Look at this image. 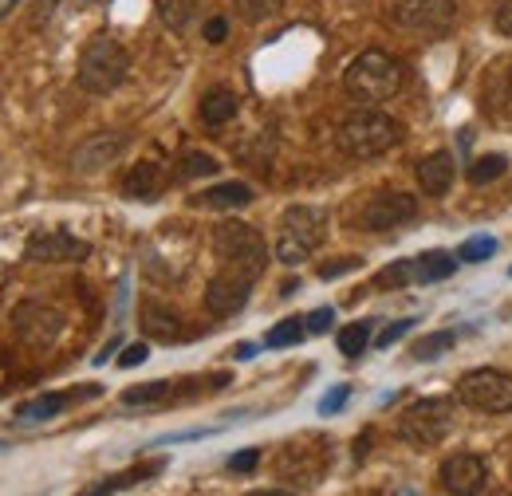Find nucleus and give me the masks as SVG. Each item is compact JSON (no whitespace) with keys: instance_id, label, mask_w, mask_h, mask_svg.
Segmentation results:
<instances>
[{"instance_id":"f257e3e1","label":"nucleus","mask_w":512,"mask_h":496,"mask_svg":"<svg viewBox=\"0 0 512 496\" xmlns=\"http://www.w3.org/2000/svg\"><path fill=\"white\" fill-rule=\"evenodd\" d=\"M402 138V126L398 119H390L379 107H355L339 130H335V142L347 158L355 162H371V158H383L386 150H394Z\"/></svg>"},{"instance_id":"f03ea898","label":"nucleus","mask_w":512,"mask_h":496,"mask_svg":"<svg viewBox=\"0 0 512 496\" xmlns=\"http://www.w3.org/2000/svg\"><path fill=\"white\" fill-rule=\"evenodd\" d=\"M402 79H406L402 63L394 60V56H386V52H379V48H371V52H359L355 60L347 63L343 91L351 99H359L363 107H379V103L394 99L402 91Z\"/></svg>"},{"instance_id":"7ed1b4c3","label":"nucleus","mask_w":512,"mask_h":496,"mask_svg":"<svg viewBox=\"0 0 512 496\" xmlns=\"http://www.w3.org/2000/svg\"><path fill=\"white\" fill-rule=\"evenodd\" d=\"M127 71H130L127 48H123L115 36L99 32V36H91V40L83 44V52H79L75 83H79V91H87V95H111V91L123 87Z\"/></svg>"},{"instance_id":"20e7f679","label":"nucleus","mask_w":512,"mask_h":496,"mask_svg":"<svg viewBox=\"0 0 512 496\" xmlns=\"http://www.w3.org/2000/svg\"><path fill=\"white\" fill-rule=\"evenodd\" d=\"M327 237V213L320 205H288L280 213V229H276V245H272V256L288 268L304 264L316 248L323 245Z\"/></svg>"},{"instance_id":"39448f33","label":"nucleus","mask_w":512,"mask_h":496,"mask_svg":"<svg viewBox=\"0 0 512 496\" xmlns=\"http://www.w3.org/2000/svg\"><path fill=\"white\" fill-rule=\"evenodd\" d=\"M209 245H213V256H217L221 268L241 272L249 280H256L268 268V256H272L268 245H264V237H260V229H253L249 221H221L213 229Z\"/></svg>"},{"instance_id":"423d86ee","label":"nucleus","mask_w":512,"mask_h":496,"mask_svg":"<svg viewBox=\"0 0 512 496\" xmlns=\"http://www.w3.org/2000/svg\"><path fill=\"white\" fill-rule=\"evenodd\" d=\"M453 398L461 406H473L481 414H509L512 410V374L493 371V367H477L465 371L453 382Z\"/></svg>"},{"instance_id":"0eeeda50","label":"nucleus","mask_w":512,"mask_h":496,"mask_svg":"<svg viewBox=\"0 0 512 496\" xmlns=\"http://www.w3.org/2000/svg\"><path fill=\"white\" fill-rule=\"evenodd\" d=\"M449 430H453V402L449 398H418L398 418V437L410 445H438Z\"/></svg>"},{"instance_id":"6e6552de","label":"nucleus","mask_w":512,"mask_h":496,"mask_svg":"<svg viewBox=\"0 0 512 496\" xmlns=\"http://www.w3.org/2000/svg\"><path fill=\"white\" fill-rule=\"evenodd\" d=\"M418 217V197L406 193V189H379L363 201L359 209V229L367 233H390V229H402Z\"/></svg>"},{"instance_id":"1a4fd4ad","label":"nucleus","mask_w":512,"mask_h":496,"mask_svg":"<svg viewBox=\"0 0 512 496\" xmlns=\"http://www.w3.org/2000/svg\"><path fill=\"white\" fill-rule=\"evenodd\" d=\"M12 335L24 347L48 351L64 335V311L44 304V300H24V304H16V311H12Z\"/></svg>"},{"instance_id":"9d476101","label":"nucleus","mask_w":512,"mask_h":496,"mask_svg":"<svg viewBox=\"0 0 512 496\" xmlns=\"http://www.w3.org/2000/svg\"><path fill=\"white\" fill-rule=\"evenodd\" d=\"M457 16L453 0H390V24L418 36H442Z\"/></svg>"},{"instance_id":"9b49d317","label":"nucleus","mask_w":512,"mask_h":496,"mask_svg":"<svg viewBox=\"0 0 512 496\" xmlns=\"http://www.w3.org/2000/svg\"><path fill=\"white\" fill-rule=\"evenodd\" d=\"M24 252L36 264H79V260L91 256V245L83 237H75V233H67V229L56 225V229H36L28 237Z\"/></svg>"},{"instance_id":"f8f14e48","label":"nucleus","mask_w":512,"mask_h":496,"mask_svg":"<svg viewBox=\"0 0 512 496\" xmlns=\"http://www.w3.org/2000/svg\"><path fill=\"white\" fill-rule=\"evenodd\" d=\"M438 481L449 496H481L489 489V465L477 453H453L442 461Z\"/></svg>"},{"instance_id":"ddd939ff","label":"nucleus","mask_w":512,"mask_h":496,"mask_svg":"<svg viewBox=\"0 0 512 496\" xmlns=\"http://www.w3.org/2000/svg\"><path fill=\"white\" fill-rule=\"evenodd\" d=\"M253 296V280L241 276V272H229V268H217V276L205 284V311L217 315V319H229L249 304Z\"/></svg>"},{"instance_id":"4468645a","label":"nucleus","mask_w":512,"mask_h":496,"mask_svg":"<svg viewBox=\"0 0 512 496\" xmlns=\"http://www.w3.org/2000/svg\"><path fill=\"white\" fill-rule=\"evenodd\" d=\"M127 142L130 138L123 134V130H99V134H91L87 142L75 146V154H71V170L83 174V178H91V174L107 170V166L127 150Z\"/></svg>"},{"instance_id":"2eb2a0df","label":"nucleus","mask_w":512,"mask_h":496,"mask_svg":"<svg viewBox=\"0 0 512 496\" xmlns=\"http://www.w3.org/2000/svg\"><path fill=\"white\" fill-rule=\"evenodd\" d=\"M453 178H457V162H453L449 150H434V154H426L418 162V186L430 197H446L453 189Z\"/></svg>"},{"instance_id":"dca6fc26","label":"nucleus","mask_w":512,"mask_h":496,"mask_svg":"<svg viewBox=\"0 0 512 496\" xmlns=\"http://www.w3.org/2000/svg\"><path fill=\"white\" fill-rule=\"evenodd\" d=\"M138 323H142V335H146V339H158V343L182 339V319H178V311L166 308V304L146 300L142 311H138Z\"/></svg>"},{"instance_id":"f3484780","label":"nucleus","mask_w":512,"mask_h":496,"mask_svg":"<svg viewBox=\"0 0 512 496\" xmlns=\"http://www.w3.org/2000/svg\"><path fill=\"white\" fill-rule=\"evenodd\" d=\"M162 182H166V174L158 162H134L123 178V193L130 201H154L162 193Z\"/></svg>"},{"instance_id":"a211bd4d","label":"nucleus","mask_w":512,"mask_h":496,"mask_svg":"<svg viewBox=\"0 0 512 496\" xmlns=\"http://www.w3.org/2000/svg\"><path fill=\"white\" fill-rule=\"evenodd\" d=\"M237 111H241V99H237V91H229V87H213V91H205V95H201V107H197V115H201V123L205 126L233 123Z\"/></svg>"},{"instance_id":"6ab92c4d","label":"nucleus","mask_w":512,"mask_h":496,"mask_svg":"<svg viewBox=\"0 0 512 496\" xmlns=\"http://www.w3.org/2000/svg\"><path fill=\"white\" fill-rule=\"evenodd\" d=\"M485 107L501 119H512V60H501L485 75Z\"/></svg>"},{"instance_id":"aec40b11","label":"nucleus","mask_w":512,"mask_h":496,"mask_svg":"<svg viewBox=\"0 0 512 496\" xmlns=\"http://www.w3.org/2000/svg\"><path fill=\"white\" fill-rule=\"evenodd\" d=\"M453 272H457V256H449L442 248L414 256V284H438V280H449Z\"/></svg>"},{"instance_id":"412c9836","label":"nucleus","mask_w":512,"mask_h":496,"mask_svg":"<svg viewBox=\"0 0 512 496\" xmlns=\"http://www.w3.org/2000/svg\"><path fill=\"white\" fill-rule=\"evenodd\" d=\"M197 201L209 205V209H245L253 201V189L245 186V182H221V186L205 189Z\"/></svg>"},{"instance_id":"4be33fe9","label":"nucleus","mask_w":512,"mask_h":496,"mask_svg":"<svg viewBox=\"0 0 512 496\" xmlns=\"http://www.w3.org/2000/svg\"><path fill=\"white\" fill-rule=\"evenodd\" d=\"M158 469H162V461L138 465V469H127V473H115V477H107V481L91 485L87 493H79V496H111V493H119V489H130V485H138V481H150V477H154Z\"/></svg>"},{"instance_id":"5701e85b","label":"nucleus","mask_w":512,"mask_h":496,"mask_svg":"<svg viewBox=\"0 0 512 496\" xmlns=\"http://www.w3.org/2000/svg\"><path fill=\"white\" fill-rule=\"evenodd\" d=\"M154 4H158V20L170 32H190V24L197 20V8H201V0H154Z\"/></svg>"},{"instance_id":"b1692460","label":"nucleus","mask_w":512,"mask_h":496,"mask_svg":"<svg viewBox=\"0 0 512 496\" xmlns=\"http://www.w3.org/2000/svg\"><path fill=\"white\" fill-rule=\"evenodd\" d=\"M71 398H79V394H40V398L24 402L16 414H20V422H52L56 414H64V406Z\"/></svg>"},{"instance_id":"393cba45","label":"nucleus","mask_w":512,"mask_h":496,"mask_svg":"<svg viewBox=\"0 0 512 496\" xmlns=\"http://www.w3.org/2000/svg\"><path fill=\"white\" fill-rule=\"evenodd\" d=\"M170 382L166 378H154V382H138V386H127L123 390V406H158L170 398Z\"/></svg>"},{"instance_id":"a878e982","label":"nucleus","mask_w":512,"mask_h":496,"mask_svg":"<svg viewBox=\"0 0 512 496\" xmlns=\"http://www.w3.org/2000/svg\"><path fill=\"white\" fill-rule=\"evenodd\" d=\"M505 174H509V158L505 154H485V158L469 162V182L473 186H489V182H497Z\"/></svg>"},{"instance_id":"bb28decb","label":"nucleus","mask_w":512,"mask_h":496,"mask_svg":"<svg viewBox=\"0 0 512 496\" xmlns=\"http://www.w3.org/2000/svg\"><path fill=\"white\" fill-rule=\"evenodd\" d=\"M457 343V331H434V335H422L410 351H414V359L418 363H434V359H442L449 347Z\"/></svg>"},{"instance_id":"cd10ccee","label":"nucleus","mask_w":512,"mask_h":496,"mask_svg":"<svg viewBox=\"0 0 512 496\" xmlns=\"http://www.w3.org/2000/svg\"><path fill=\"white\" fill-rule=\"evenodd\" d=\"M367 347H371V319H363V323H347V327L339 331V351H343L347 359H359Z\"/></svg>"},{"instance_id":"c85d7f7f","label":"nucleus","mask_w":512,"mask_h":496,"mask_svg":"<svg viewBox=\"0 0 512 496\" xmlns=\"http://www.w3.org/2000/svg\"><path fill=\"white\" fill-rule=\"evenodd\" d=\"M217 158L213 154H205V150H186L182 154V162H178V178L182 182H193V178H209V174H217Z\"/></svg>"},{"instance_id":"c756f323","label":"nucleus","mask_w":512,"mask_h":496,"mask_svg":"<svg viewBox=\"0 0 512 496\" xmlns=\"http://www.w3.org/2000/svg\"><path fill=\"white\" fill-rule=\"evenodd\" d=\"M308 335V327H304V319H280L276 327H268V335H264V347H296L300 339Z\"/></svg>"},{"instance_id":"7c9ffc66","label":"nucleus","mask_w":512,"mask_h":496,"mask_svg":"<svg viewBox=\"0 0 512 496\" xmlns=\"http://www.w3.org/2000/svg\"><path fill=\"white\" fill-rule=\"evenodd\" d=\"M406 284H414V260H394L375 276L379 292H394V288H406Z\"/></svg>"},{"instance_id":"2f4dec72","label":"nucleus","mask_w":512,"mask_h":496,"mask_svg":"<svg viewBox=\"0 0 512 496\" xmlns=\"http://www.w3.org/2000/svg\"><path fill=\"white\" fill-rule=\"evenodd\" d=\"M284 8V0H237V12L249 20V24H260L268 16H276Z\"/></svg>"},{"instance_id":"473e14b6","label":"nucleus","mask_w":512,"mask_h":496,"mask_svg":"<svg viewBox=\"0 0 512 496\" xmlns=\"http://www.w3.org/2000/svg\"><path fill=\"white\" fill-rule=\"evenodd\" d=\"M493 252H497V241H493V237H469L457 256H461L465 264H481V260H489Z\"/></svg>"},{"instance_id":"72a5a7b5","label":"nucleus","mask_w":512,"mask_h":496,"mask_svg":"<svg viewBox=\"0 0 512 496\" xmlns=\"http://www.w3.org/2000/svg\"><path fill=\"white\" fill-rule=\"evenodd\" d=\"M347 398H351V386H335V390H327V394H323V398H320V414H323V418H331V414H339Z\"/></svg>"},{"instance_id":"f704fd0d","label":"nucleus","mask_w":512,"mask_h":496,"mask_svg":"<svg viewBox=\"0 0 512 496\" xmlns=\"http://www.w3.org/2000/svg\"><path fill=\"white\" fill-rule=\"evenodd\" d=\"M410 327H414V319H398V323H386L383 331H379V339H375V347H379V351H386V347H390V343H398V339H402Z\"/></svg>"},{"instance_id":"c9c22d12","label":"nucleus","mask_w":512,"mask_h":496,"mask_svg":"<svg viewBox=\"0 0 512 496\" xmlns=\"http://www.w3.org/2000/svg\"><path fill=\"white\" fill-rule=\"evenodd\" d=\"M331 323H335V308H316L308 319H304L308 335H323V331H331Z\"/></svg>"},{"instance_id":"e433bc0d","label":"nucleus","mask_w":512,"mask_h":496,"mask_svg":"<svg viewBox=\"0 0 512 496\" xmlns=\"http://www.w3.org/2000/svg\"><path fill=\"white\" fill-rule=\"evenodd\" d=\"M256 465H260V449H245V453H233L229 457V469L233 473H253Z\"/></svg>"},{"instance_id":"4c0bfd02","label":"nucleus","mask_w":512,"mask_h":496,"mask_svg":"<svg viewBox=\"0 0 512 496\" xmlns=\"http://www.w3.org/2000/svg\"><path fill=\"white\" fill-rule=\"evenodd\" d=\"M146 359H150V347H146V343H130L127 351L119 355V367L130 371V367H138V363H146Z\"/></svg>"},{"instance_id":"58836bf2","label":"nucleus","mask_w":512,"mask_h":496,"mask_svg":"<svg viewBox=\"0 0 512 496\" xmlns=\"http://www.w3.org/2000/svg\"><path fill=\"white\" fill-rule=\"evenodd\" d=\"M351 268H359V260H355V256H347V260H331V264H320V280H335V276H343V272H351Z\"/></svg>"},{"instance_id":"ea45409f","label":"nucleus","mask_w":512,"mask_h":496,"mask_svg":"<svg viewBox=\"0 0 512 496\" xmlns=\"http://www.w3.org/2000/svg\"><path fill=\"white\" fill-rule=\"evenodd\" d=\"M225 36H229V20H225V16H213V20L205 24V40H209V44H221Z\"/></svg>"},{"instance_id":"a19ab883","label":"nucleus","mask_w":512,"mask_h":496,"mask_svg":"<svg viewBox=\"0 0 512 496\" xmlns=\"http://www.w3.org/2000/svg\"><path fill=\"white\" fill-rule=\"evenodd\" d=\"M493 20H497V32H501V36H512V0H501V4H497V16H493Z\"/></svg>"},{"instance_id":"79ce46f5","label":"nucleus","mask_w":512,"mask_h":496,"mask_svg":"<svg viewBox=\"0 0 512 496\" xmlns=\"http://www.w3.org/2000/svg\"><path fill=\"white\" fill-rule=\"evenodd\" d=\"M233 355H237V359H253L256 347L253 343H237V347H233Z\"/></svg>"},{"instance_id":"37998d69","label":"nucleus","mask_w":512,"mask_h":496,"mask_svg":"<svg viewBox=\"0 0 512 496\" xmlns=\"http://www.w3.org/2000/svg\"><path fill=\"white\" fill-rule=\"evenodd\" d=\"M245 496H296V493H288V489H253V493Z\"/></svg>"},{"instance_id":"c03bdc74","label":"nucleus","mask_w":512,"mask_h":496,"mask_svg":"<svg viewBox=\"0 0 512 496\" xmlns=\"http://www.w3.org/2000/svg\"><path fill=\"white\" fill-rule=\"evenodd\" d=\"M16 4H20V0H0V20H4V16H8Z\"/></svg>"},{"instance_id":"a18cd8bd","label":"nucleus","mask_w":512,"mask_h":496,"mask_svg":"<svg viewBox=\"0 0 512 496\" xmlns=\"http://www.w3.org/2000/svg\"><path fill=\"white\" fill-rule=\"evenodd\" d=\"M394 496H422V493H418V489H398Z\"/></svg>"},{"instance_id":"49530a36","label":"nucleus","mask_w":512,"mask_h":496,"mask_svg":"<svg viewBox=\"0 0 512 496\" xmlns=\"http://www.w3.org/2000/svg\"><path fill=\"white\" fill-rule=\"evenodd\" d=\"M509 272H512V268H509Z\"/></svg>"}]
</instances>
